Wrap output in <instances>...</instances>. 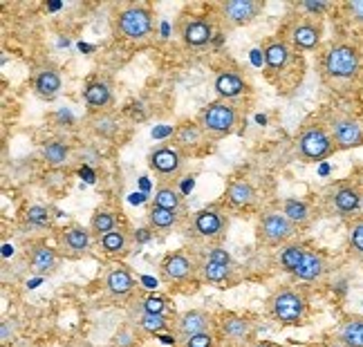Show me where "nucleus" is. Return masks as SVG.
Masks as SVG:
<instances>
[{
	"label": "nucleus",
	"instance_id": "27",
	"mask_svg": "<svg viewBox=\"0 0 363 347\" xmlns=\"http://www.w3.org/2000/svg\"><path fill=\"white\" fill-rule=\"evenodd\" d=\"M83 99L94 110H106L108 106H113V90L106 81H90L83 90Z\"/></svg>",
	"mask_w": 363,
	"mask_h": 347
},
{
	"label": "nucleus",
	"instance_id": "46",
	"mask_svg": "<svg viewBox=\"0 0 363 347\" xmlns=\"http://www.w3.org/2000/svg\"><path fill=\"white\" fill-rule=\"evenodd\" d=\"M206 258H208V260H216V262H227V265H231V256L225 251V249H220V246L211 249Z\"/></svg>",
	"mask_w": 363,
	"mask_h": 347
},
{
	"label": "nucleus",
	"instance_id": "8",
	"mask_svg": "<svg viewBox=\"0 0 363 347\" xmlns=\"http://www.w3.org/2000/svg\"><path fill=\"white\" fill-rule=\"evenodd\" d=\"M328 130L339 150H350L363 146V123L350 115H332Z\"/></svg>",
	"mask_w": 363,
	"mask_h": 347
},
{
	"label": "nucleus",
	"instance_id": "30",
	"mask_svg": "<svg viewBox=\"0 0 363 347\" xmlns=\"http://www.w3.org/2000/svg\"><path fill=\"white\" fill-rule=\"evenodd\" d=\"M179 222V213L169 211V208H160V206H150L148 211V224L155 231H171L177 227Z\"/></svg>",
	"mask_w": 363,
	"mask_h": 347
},
{
	"label": "nucleus",
	"instance_id": "42",
	"mask_svg": "<svg viewBox=\"0 0 363 347\" xmlns=\"http://www.w3.org/2000/svg\"><path fill=\"white\" fill-rule=\"evenodd\" d=\"M345 16L357 25H363V0H347L343 5Z\"/></svg>",
	"mask_w": 363,
	"mask_h": 347
},
{
	"label": "nucleus",
	"instance_id": "36",
	"mask_svg": "<svg viewBox=\"0 0 363 347\" xmlns=\"http://www.w3.org/2000/svg\"><path fill=\"white\" fill-rule=\"evenodd\" d=\"M67 157H69V148L63 142H48L43 146V159L50 166H63L67 164Z\"/></svg>",
	"mask_w": 363,
	"mask_h": 347
},
{
	"label": "nucleus",
	"instance_id": "16",
	"mask_svg": "<svg viewBox=\"0 0 363 347\" xmlns=\"http://www.w3.org/2000/svg\"><path fill=\"white\" fill-rule=\"evenodd\" d=\"M90 242H92V233L88 229L79 227V224L67 227L59 235L61 251L67 258H81V256H86L90 251Z\"/></svg>",
	"mask_w": 363,
	"mask_h": 347
},
{
	"label": "nucleus",
	"instance_id": "13",
	"mask_svg": "<svg viewBox=\"0 0 363 347\" xmlns=\"http://www.w3.org/2000/svg\"><path fill=\"white\" fill-rule=\"evenodd\" d=\"M213 321H216V318L208 312H204V309H189V312L177 316L175 334H177V339L182 343H184L191 336H198V334H204V331H211Z\"/></svg>",
	"mask_w": 363,
	"mask_h": 347
},
{
	"label": "nucleus",
	"instance_id": "3",
	"mask_svg": "<svg viewBox=\"0 0 363 347\" xmlns=\"http://www.w3.org/2000/svg\"><path fill=\"white\" fill-rule=\"evenodd\" d=\"M296 148L305 161H323L334 155V150H339L330 130L318 121H310L301 128L296 137Z\"/></svg>",
	"mask_w": 363,
	"mask_h": 347
},
{
	"label": "nucleus",
	"instance_id": "22",
	"mask_svg": "<svg viewBox=\"0 0 363 347\" xmlns=\"http://www.w3.org/2000/svg\"><path fill=\"white\" fill-rule=\"evenodd\" d=\"M61 74H59V69L57 67H43V69H38L36 76H34V90L36 94L40 96V99H45V101H52V99H57V94L61 92Z\"/></svg>",
	"mask_w": 363,
	"mask_h": 347
},
{
	"label": "nucleus",
	"instance_id": "39",
	"mask_svg": "<svg viewBox=\"0 0 363 347\" xmlns=\"http://www.w3.org/2000/svg\"><path fill=\"white\" fill-rule=\"evenodd\" d=\"M347 242H350L352 254L363 258V217H357L350 224V231H347Z\"/></svg>",
	"mask_w": 363,
	"mask_h": 347
},
{
	"label": "nucleus",
	"instance_id": "12",
	"mask_svg": "<svg viewBox=\"0 0 363 347\" xmlns=\"http://www.w3.org/2000/svg\"><path fill=\"white\" fill-rule=\"evenodd\" d=\"M312 16H305L289 27V45L298 52H314L320 45V36H323V27L310 21Z\"/></svg>",
	"mask_w": 363,
	"mask_h": 347
},
{
	"label": "nucleus",
	"instance_id": "17",
	"mask_svg": "<svg viewBox=\"0 0 363 347\" xmlns=\"http://www.w3.org/2000/svg\"><path fill=\"white\" fill-rule=\"evenodd\" d=\"M262 54H264V65H267L269 72L281 74L289 67L291 59H294V47L289 45V40L272 38V40H267V45H264Z\"/></svg>",
	"mask_w": 363,
	"mask_h": 347
},
{
	"label": "nucleus",
	"instance_id": "38",
	"mask_svg": "<svg viewBox=\"0 0 363 347\" xmlns=\"http://www.w3.org/2000/svg\"><path fill=\"white\" fill-rule=\"evenodd\" d=\"M25 222L32 227H50L52 222V211L48 206H30L25 211Z\"/></svg>",
	"mask_w": 363,
	"mask_h": 347
},
{
	"label": "nucleus",
	"instance_id": "37",
	"mask_svg": "<svg viewBox=\"0 0 363 347\" xmlns=\"http://www.w3.org/2000/svg\"><path fill=\"white\" fill-rule=\"evenodd\" d=\"M92 130L101 137H115L117 130H119V123L113 115L108 113H101L96 119H92Z\"/></svg>",
	"mask_w": 363,
	"mask_h": 347
},
{
	"label": "nucleus",
	"instance_id": "26",
	"mask_svg": "<svg viewBox=\"0 0 363 347\" xmlns=\"http://www.w3.org/2000/svg\"><path fill=\"white\" fill-rule=\"evenodd\" d=\"M225 198L231 206L235 208H249L256 202V188L249 179H231Z\"/></svg>",
	"mask_w": 363,
	"mask_h": 347
},
{
	"label": "nucleus",
	"instance_id": "40",
	"mask_svg": "<svg viewBox=\"0 0 363 347\" xmlns=\"http://www.w3.org/2000/svg\"><path fill=\"white\" fill-rule=\"evenodd\" d=\"M137 309L144 314H164L166 316V312H169V300L162 296H148L137 305Z\"/></svg>",
	"mask_w": 363,
	"mask_h": 347
},
{
	"label": "nucleus",
	"instance_id": "20",
	"mask_svg": "<svg viewBox=\"0 0 363 347\" xmlns=\"http://www.w3.org/2000/svg\"><path fill=\"white\" fill-rule=\"evenodd\" d=\"M104 285H106V291L110 296L115 298H125L130 296L135 291V278L133 273L125 269L123 265H113L108 271H106V278H104Z\"/></svg>",
	"mask_w": 363,
	"mask_h": 347
},
{
	"label": "nucleus",
	"instance_id": "18",
	"mask_svg": "<svg viewBox=\"0 0 363 347\" xmlns=\"http://www.w3.org/2000/svg\"><path fill=\"white\" fill-rule=\"evenodd\" d=\"M328 271V262H325V256L316 251V249H310L305 246V254H303V260L298 269L294 271V278L301 283H316L320 278L325 275Z\"/></svg>",
	"mask_w": 363,
	"mask_h": 347
},
{
	"label": "nucleus",
	"instance_id": "6",
	"mask_svg": "<svg viewBox=\"0 0 363 347\" xmlns=\"http://www.w3.org/2000/svg\"><path fill=\"white\" fill-rule=\"evenodd\" d=\"M296 229L298 227L291 224L283 211H269L260 217L258 240L264 246H285L291 238H294Z\"/></svg>",
	"mask_w": 363,
	"mask_h": 347
},
{
	"label": "nucleus",
	"instance_id": "19",
	"mask_svg": "<svg viewBox=\"0 0 363 347\" xmlns=\"http://www.w3.org/2000/svg\"><path fill=\"white\" fill-rule=\"evenodd\" d=\"M179 36L182 40H184V45L189 47H202L206 45L208 40L213 38V25L208 23L206 18H186L184 23H182L179 27Z\"/></svg>",
	"mask_w": 363,
	"mask_h": 347
},
{
	"label": "nucleus",
	"instance_id": "14",
	"mask_svg": "<svg viewBox=\"0 0 363 347\" xmlns=\"http://www.w3.org/2000/svg\"><path fill=\"white\" fill-rule=\"evenodd\" d=\"M220 329V336L229 341L231 345H251L254 343V323L247 321L242 316H235V314H225L220 318L218 323Z\"/></svg>",
	"mask_w": 363,
	"mask_h": 347
},
{
	"label": "nucleus",
	"instance_id": "34",
	"mask_svg": "<svg viewBox=\"0 0 363 347\" xmlns=\"http://www.w3.org/2000/svg\"><path fill=\"white\" fill-rule=\"evenodd\" d=\"M152 206H160V208H169V211H175L179 213L182 208V195L173 188V186H157L155 190V198H152Z\"/></svg>",
	"mask_w": 363,
	"mask_h": 347
},
{
	"label": "nucleus",
	"instance_id": "10",
	"mask_svg": "<svg viewBox=\"0 0 363 347\" xmlns=\"http://www.w3.org/2000/svg\"><path fill=\"white\" fill-rule=\"evenodd\" d=\"M264 9L260 0H227L220 5V16L229 27H245L254 23Z\"/></svg>",
	"mask_w": 363,
	"mask_h": 347
},
{
	"label": "nucleus",
	"instance_id": "45",
	"mask_svg": "<svg viewBox=\"0 0 363 347\" xmlns=\"http://www.w3.org/2000/svg\"><path fill=\"white\" fill-rule=\"evenodd\" d=\"M301 9L310 11V16L314 18V16H318V13L328 11L330 5H328V3H314V0H305V3H301Z\"/></svg>",
	"mask_w": 363,
	"mask_h": 347
},
{
	"label": "nucleus",
	"instance_id": "48",
	"mask_svg": "<svg viewBox=\"0 0 363 347\" xmlns=\"http://www.w3.org/2000/svg\"><path fill=\"white\" fill-rule=\"evenodd\" d=\"M312 347H320V345H312Z\"/></svg>",
	"mask_w": 363,
	"mask_h": 347
},
{
	"label": "nucleus",
	"instance_id": "35",
	"mask_svg": "<svg viewBox=\"0 0 363 347\" xmlns=\"http://www.w3.org/2000/svg\"><path fill=\"white\" fill-rule=\"evenodd\" d=\"M117 229V217L113 211H106V208H101V211H96L90 220V233L92 235H99V238H104L106 233L115 231Z\"/></svg>",
	"mask_w": 363,
	"mask_h": 347
},
{
	"label": "nucleus",
	"instance_id": "29",
	"mask_svg": "<svg viewBox=\"0 0 363 347\" xmlns=\"http://www.w3.org/2000/svg\"><path fill=\"white\" fill-rule=\"evenodd\" d=\"M281 211L285 213V217L294 227H305V224H310V220H312V208H310V204L298 200V198H287V200H283V208H281Z\"/></svg>",
	"mask_w": 363,
	"mask_h": 347
},
{
	"label": "nucleus",
	"instance_id": "43",
	"mask_svg": "<svg viewBox=\"0 0 363 347\" xmlns=\"http://www.w3.org/2000/svg\"><path fill=\"white\" fill-rule=\"evenodd\" d=\"M184 347H216L213 331H204V334L191 336L189 341H184Z\"/></svg>",
	"mask_w": 363,
	"mask_h": 347
},
{
	"label": "nucleus",
	"instance_id": "41",
	"mask_svg": "<svg viewBox=\"0 0 363 347\" xmlns=\"http://www.w3.org/2000/svg\"><path fill=\"white\" fill-rule=\"evenodd\" d=\"M137 343H139V327L135 323L121 327L117 331V336H115L117 347H137Z\"/></svg>",
	"mask_w": 363,
	"mask_h": 347
},
{
	"label": "nucleus",
	"instance_id": "33",
	"mask_svg": "<svg viewBox=\"0 0 363 347\" xmlns=\"http://www.w3.org/2000/svg\"><path fill=\"white\" fill-rule=\"evenodd\" d=\"M135 325L142 331H148V334H162V331H166L171 327V318L164 316V314H144V312H139Z\"/></svg>",
	"mask_w": 363,
	"mask_h": 347
},
{
	"label": "nucleus",
	"instance_id": "44",
	"mask_svg": "<svg viewBox=\"0 0 363 347\" xmlns=\"http://www.w3.org/2000/svg\"><path fill=\"white\" fill-rule=\"evenodd\" d=\"M13 339H16V323L9 321V318H5L3 323H0V341H3L5 345L11 343Z\"/></svg>",
	"mask_w": 363,
	"mask_h": 347
},
{
	"label": "nucleus",
	"instance_id": "5",
	"mask_svg": "<svg viewBox=\"0 0 363 347\" xmlns=\"http://www.w3.org/2000/svg\"><path fill=\"white\" fill-rule=\"evenodd\" d=\"M117 30L128 40H146L152 34V30H155L152 11L144 5L123 7L117 13Z\"/></svg>",
	"mask_w": 363,
	"mask_h": 347
},
{
	"label": "nucleus",
	"instance_id": "9",
	"mask_svg": "<svg viewBox=\"0 0 363 347\" xmlns=\"http://www.w3.org/2000/svg\"><path fill=\"white\" fill-rule=\"evenodd\" d=\"M195 271H198V265H195V260L184 251L169 254L160 265L162 280L169 283V285H186V283H191Z\"/></svg>",
	"mask_w": 363,
	"mask_h": 347
},
{
	"label": "nucleus",
	"instance_id": "15",
	"mask_svg": "<svg viewBox=\"0 0 363 347\" xmlns=\"http://www.w3.org/2000/svg\"><path fill=\"white\" fill-rule=\"evenodd\" d=\"M182 164H184V157L175 146H160L150 152L148 157V166L152 173H157L160 177H175L182 171Z\"/></svg>",
	"mask_w": 363,
	"mask_h": 347
},
{
	"label": "nucleus",
	"instance_id": "28",
	"mask_svg": "<svg viewBox=\"0 0 363 347\" xmlns=\"http://www.w3.org/2000/svg\"><path fill=\"white\" fill-rule=\"evenodd\" d=\"M202 278L211 285H229L233 278V265H227V262H216V260H204L202 262Z\"/></svg>",
	"mask_w": 363,
	"mask_h": 347
},
{
	"label": "nucleus",
	"instance_id": "47",
	"mask_svg": "<svg viewBox=\"0 0 363 347\" xmlns=\"http://www.w3.org/2000/svg\"><path fill=\"white\" fill-rule=\"evenodd\" d=\"M249 347H281V345H276V343H269V341H254Z\"/></svg>",
	"mask_w": 363,
	"mask_h": 347
},
{
	"label": "nucleus",
	"instance_id": "31",
	"mask_svg": "<svg viewBox=\"0 0 363 347\" xmlns=\"http://www.w3.org/2000/svg\"><path fill=\"white\" fill-rule=\"evenodd\" d=\"M99 244H101L106 256H125L128 254V235H125L121 229L106 233L104 238H99Z\"/></svg>",
	"mask_w": 363,
	"mask_h": 347
},
{
	"label": "nucleus",
	"instance_id": "24",
	"mask_svg": "<svg viewBox=\"0 0 363 347\" xmlns=\"http://www.w3.org/2000/svg\"><path fill=\"white\" fill-rule=\"evenodd\" d=\"M30 265L34 267V271L36 273H40V275H50V273H54L59 269V254L54 251L52 246H48V244H34L32 249H30Z\"/></svg>",
	"mask_w": 363,
	"mask_h": 347
},
{
	"label": "nucleus",
	"instance_id": "7",
	"mask_svg": "<svg viewBox=\"0 0 363 347\" xmlns=\"http://www.w3.org/2000/svg\"><path fill=\"white\" fill-rule=\"evenodd\" d=\"M227 227H229L227 215L216 206L202 208V211H198L191 217V231L195 238H202V240H211V242L222 240L227 233Z\"/></svg>",
	"mask_w": 363,
	"mask_h": 347
},
{
	"label": "nucleus",
	"instance_id": "23",
	"mask_svg": "<svg viewBox=\"0 0 363 347\" xmlns=\"http://www.w3.org/2000/svg\"><path fill=\"white\" fill-rule=\"evenodd\" d=\"M213 90L218 92L222 101H229V99H235V96H240L247 90V81L238 72H233V69H225V72H220L216 76Z\"/></svg>",
	"mask_w": 363,
	"mask_h": 347
},
{
	"label": "nucleus",
	"instance_id": "11",
	"mask_svg": "<svg viewBox=\"0 0 363 347\" xmlns=\"http://www.w3.org/2000/svg\"><path fill=\"white\" fill-rule=\"evenodd\" d=\"M328 206L332 213L337 215H354L361 211V202H363V195L361 190L352 184H337L328 190Z\"/></svg>",
	"mask_w": 363,
	"mask_h": 347
},
{
	"label": "nucleus",
	"instance_id": "4",
	"mask_svg": "<svg viewBox=\"0 0 363 347\" xmlns=\"http://www.w3.org/2000/svg\"><path fill=\"white\" fill-rule=\"evenodd\" d=\"M198 123L206 135L227 137L235 130V126H238V110H235L233 103L220 99V101L208 103L202 110L200 117H198Z\"/></svg>",
	"mask_w": 363,
	"mask_h": 347
},
{
	"label": "nucleus",
	"instance_id": "2",
	"mask_svg": "<svg viewBox=\"0 0 363 347\" xmlns=\"http://www.w3.org/2000/svg\"><path fill=\"white\" fill-rule=\"evenodd\" d=\"M267 312L281 325H301L310 312V300H307L305 291L296 287H281L269 296Z\"/></svg>",
	"mask_w": 363,
	"mask_h": 347
},
{
	"label": "nucleus",
	"instance_id": "25",
	"mask_svg": "<svg viewBox=\"0 0 363 347\" xmlns=\"http://www.w3.org/2000/svg\"><path fill=\"white\" fill-rule=\"evenodd\" d=\"M204 130L200 123H195V121H186V123H182V126H177L175 130V148L179 152H191L195 148H200L202 142H204Z\"/></svg>",
	"mask_w": 363,
	"mask_h": 347
},
{
	"label": "nucleus",
	"instance_id": "32",
	"mask_svg": "<svg viewBox=\"0 0 363 347\" xmlns=\"http://www.w3.org/2000/svg\"><path fill=\"white\" fill-rule=\"evenodd\" d=\"M303 254H305V246L303 244H285L281 249V254H278V267H281L285 273H291L298 269L301 260H303Z\"/></svg>",
	"mask_w": 363,
	"mask_h": 347
},
{
	"label": "nucleus",
	"instance_id": "1",
	"mask_svg": "<svg viewBox=\"0 0 363 347\" xmlns=\"http://www.w3.org/2000/svg\"><path fill=\"white\" fill-rule=\"evenodd\" d=\"M320 72L330 83H350L363 72V54L357 45L332 43L320 54Z\"/></svg>",
	"mask_w": 363,
	"mask_h": 347
},
{
	"label": "nucleus",
	"instance_id": "21",
	"mask_svg": "<svg viewBox=\"0 0 363 347\" xmlns=\"http://www.w3.org/2000/svg\"><path fill=\"white\" fill-rule=\"evenodd\" d=\"M337 347H363V316H347L334 331Z\"/></svg>",
	"mask_w": 363,
	"mask_h": 347
}]
</instances>
